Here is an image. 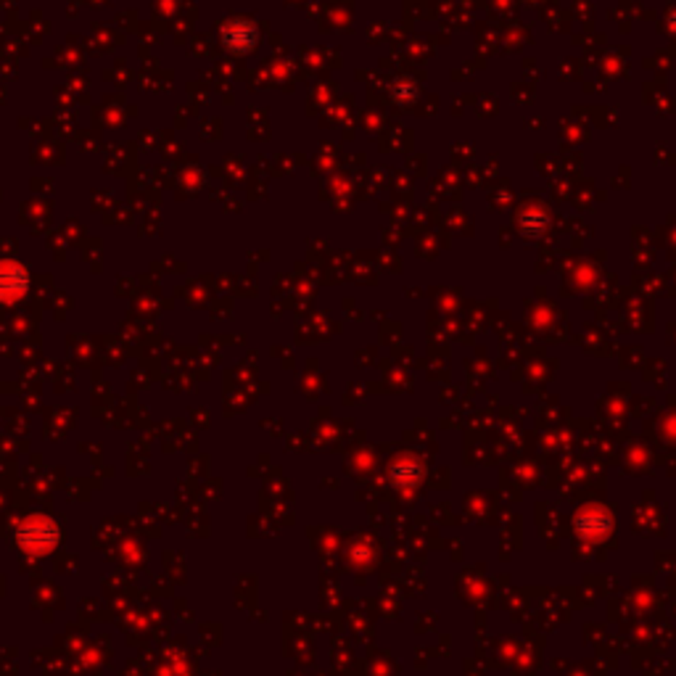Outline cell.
Here are the masks:
<instances>
[{"instance_id": "cell-1", "label": "cell", "mask_w": 676, "mask_h": 676, "mask_svg": "<svg viewBox=\"0 0 676 676\" xmlns=\"http://www.w3.org/2000/svg\"><path fill=\"white\" fill-rule=\"evenodd\" d=\"M32 283L29 270L16 259H0V302L13 304L21 296H27Z\"/></svg>"}, {"instance_id": "cell-2", "label": "cell", "mask_w": 676, "mask_h": 676, "mask_svg": "<svg viewBox=\"0 0 676 676\" xmlns=\"http://www.w3.org/2000/svg\"><path fill=\"white\" fill-rule=\"evenodd\" d=\"M613 529V515L600 507V505H589L586 510H581L576 515V531L586 539H600V537H608Z\"/></svg>"}]
</instances>
